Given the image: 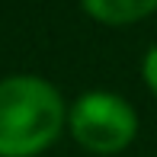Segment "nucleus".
I'll return each mask as SVG.
<instances>
[{"label": "nucleus", "mask_w": 157, "mask_h": 157, "mask_svg": "<svg viewBox=\"0 0 157 157\" xmlns=\"http://www.w3.org/2000/svg\"><path fill=\"white\" fill-rule=\"evenodd\" d=\"M90 16H96L99 23L109 26H122V23H135V19L147 16L157 10V0H83Z\"/></svg>", "instance_id": "3"}, {"label": "nucleus", "mask_w": 157, "mask_h": 157, "mask_svg": "<svg viewBox=\"0 0 157 157\" xmlns=\"http://www.w3.org/2000/svg\"><path fill=\"white\" fill-rule=\"evenodd\" d=\"M144 80H147V87L157 93V45L144 55Z\"/></svg>", "instance_id": "4"}, {"label": "nucleus", "mask_w": 157, "mask_h": 157, "mask_svg": "<svg viewBox=\"0 0 157 157\" xmlns=\"http://www.w3.org/2000/svg\"><path fill=\"white\" fill-rule=\"evenodd\" d=\"M71 132L87 151L93 154H116L122 151L138 132L135 109L116 93H83L71 109Z\"/></svg>", "instance_id": "2"}, {"label": "nucleus", "mask_w": 157, "mask_h": 157, "mask_svg": "<svg viewBox=\"0 0 157 157\" xmlns=\"http://www.w3.org/2000/svg\"><path fill=\"white\" fill-rule=\"evenodd\" d=\"M64 103L39 77L0 80V157H32L58 138Z\"/></svg>", "instance_id": "1"}]
</instances>
